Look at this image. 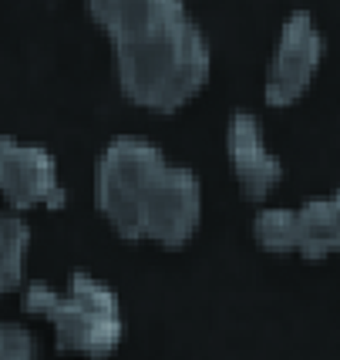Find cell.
Segmentation results:
<instances>
[{"mask_svg":"<svg viewBox=\"0 0 340 360\" xmlns=\"http://www.w3.org/2000/svg\"><path fill=\"white\" fill-rule=\"evenodd\" d=\"M165 169H169V158L152 141L135 139V135L108 141V148L101 152L94 169V205L122 239H132V243L141 239L145 205Z\"/></svg>","mask_w":340,"mask_h":360,"instance_id":"3","label":"cell"},{"mask_svg":"<svg viewBox=\"0 0 340 360\" xmlns=\"http://www.w3.org/2000/svg\"><path fill=\"white\" fill-rule=\"evenodd\" d=\"M253 236L266 252L273 256H290L296 252V209H263L256 219H253Z\"/></svg>","mask_w":340,"mask_h":360,"instance_id":"11","label":"cell"},{"mask_svg":"<svg viewBox=\"0 0 340 360\" xmlns=\"http://www.w3.org/2000/svg\"><path fill=\"white\" fill-rule=\"evenodd\" d=\"M327 54V41L320 27L313 24V17L296 11L283 20L270 58V71H266V105L270 108H290L317 78L320 64Z\"/></svg>","mask_w":340,"mask_h":360,"instance_id":"4","label":"cell"},{"mask_svg":"<svg viewBox=\"0 0 340 360\" xmlns=\"http://www.w3.org/2000/svg\"><path fill=\"white\" fill-rule=\"evenodd\" d=\"M115 75L122 94L145 111L169 115L189 105L209 81L213 54L192 17L158 31L115 41Z\"/></svg>","mask_w":340,"mask_h":360,"instance_id":"1","label":"cell"},{"mask_svg":"<svg viewBox=\"0 0 340 360\" xmlns=\"http://www.w3.org/2000/svg\"><path fill=\"white\" fill-rule=\"evenodd\" d=\"M340 252V188L296 209V256L324 259Z\"/></svg>","mask_w":340,"mask_h":360,"instance_id":"9","label":"cell"},{"mask_svg":"<svg viewBox=\"0 0 340 360\" xmlns=\"http://www.w3.org/2000/svg\"><path fill=\"white\" fill-rule=\"evenodd\" d=\"M226 158L236 186L249 199H266L283 182V162L270 148L263 125L246 111H236L226 125Z\"/></svg>","mask_w":340,"mask_h":360,"instance_id":"7","label":"cell"},{"mask_svg":"<svg viewBox=\"0 0 340 360\" xmlns=\"http://www.w3.org/2000/svg\"><path fill=\"white\" fill-rule=\"evenodd\" d=\"M24 310L54 327V340L61 350L111 354L122 340L118 297L88 273H75L64 293L44 283H31L24 290Z\"/></svg>","mask_w":340,"mask_h":360,"instance_id":"2","label":"cell"},{"mask_svg":"<svg viewBox=\"0 0 340 360\" xmlns=\"http://www.w3.org/2000/svg\"><path fill=\"white\" fill-rule=\"evenodd\" d=\"M88 11L94 24L111 37V44L189 17L186 0H88Z\"/></svg>","mask_w":340,"mask_h":360,"instance_id":"8","label":"cell"},{"mask_svg":"<svg viewBox=\"0 0 340 360\" xmlns=\"http://www.w3.org/2000/svg\"><path fill=\"white\" fill-rule=\"evenodd\" d=\"M31 246V229L20 216L0 212V293H14L24 283V259Z\"/></svg>","mask_w":340,"mask_h":360,"instance_id":"10","label":"cell"},{"mask_svg":"<svg viewBox=\"0 0 340 360\" xmlns=\"http://www.w3.org/2000/svg\"><path fill=\"white\" fill-rule=\"evenodd\" d=\"M27 354H37V340L24 327H14V323H4L0 327V357H27Z\"/></svg>","mask_w":340,"mask_h":360,"instance_id":"12","label":"cell"},{"mask_svg":"<svg viewBox=\"0 0 340 360\" xmlns=\"http://www.w3.org/2000/svg\"><path fill=\"white\" fill-rule=\"evenodd\" d=\"M0 195L14 209H61L68 199L54 155L41 145H27L7 135H0Z\"/></svg>","mask_w":340,"mask_h":360,"instance_id":"6","label":"cell"},{"mask_svg":"<svg viewBox=\"0 0 340 360\" xmlns=\"http://www.w3.org/2000/svg\"><path fill=\"white\" fill-rule=\"evenodd\" d=\"M202 222V186L196 172L172 165L162 172L152 199L145 205L141 239L158 246H186Z\"/></svg>","mask_w":340,"mask_h":360,"instance_id":"5","label":"cell"}]
</instances>
